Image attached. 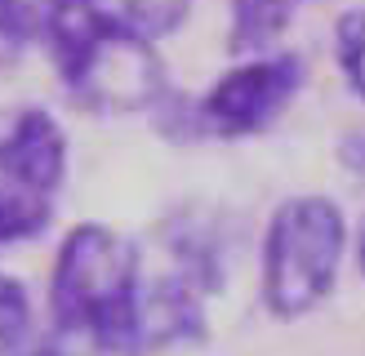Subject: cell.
Wrapping results in <instances>:
<instances>
[{"mask_svg": "<svg viewBox=\"0 0 365 356\" xmlns=\"http://www.w3.org/2000/svg\"><path fill=\"white\" fill-rule=\"evenodd\" d=\"M41 41L67 94L94 112H148L165 103V63L152 41L98 5L41 0Z\"/></svg>", "mask_w": 365, "mask_h": 356, "instance_id": "1", "label": "cell"}, {"mask_svg": "<svg viewBox=\"0 0 365 356\" xmlns=\"http://www.w3.org/2000/svg\"><path fill=\"white\" fill-rule=\"evenodd\" d=\"M143 276L134 245L107 223H76L63 236L49 272L53 325L94 334L107 352L138 347Z\"/></svg>", "mask_w": 365, "mask_h": 356, "instance_id": "2", "label": "cell"}, {"mask_svg": "<svg viewBox=\"0 0 365 356\" xmlns=\"http://www.w3.org/2000/svg\"><path fill=\"white\" fill-rule=\"evenodd\" d=\"M343 254H348V219L339 201L317 192L285 196L263 227L259 294L277 320L307 316L330 298Z\"/></svg>", "mask_w": 365, "mask_h": 356, "instance_id": "3", "label": "cell"}, {"mask_svg": "<svg viewBox=\"0 0 365 356\" xmlns=\"http://www.w3.org/2000/svg\"><path fill=\"white\" fill-rule=\"evenodd\" d=\"M307 85V63L289 49L250 53L227 67L192 107V134L210 138H254L277 125Z\"/></svg>", "mask_w": 365, "mask_h": 356, "instance_id": "4", "label": "cell"}, {"mask_svg": "<svg viewBox=\"0 0 365 356\" xmlns=\"http://www.w3.org/2000/svg\"><path fill=\"white\" fill-rule=\"evenodd\" d=\"M0 183L53 201L67 183V134L45 107H23L0 134Z\"/></svg>", "mask_w": 365, "mask_h": 356, "instance_id": "5", "label": "cell"}, {"mask_svg": "<svg viewBox=\"0 0 365 356\" xmlns=\"http://www.w3.org/2000/svg\"><path fill=\"white\" fill-rule=\"evenodd\" d=\"M307 0H227V49L236 58L272 53Z\"/></svg>", "mask_w": 365, "mask_h": 356, "instance_id": "6", "label": "cell"}, {"mask_svg": "<svg viewBox=\"0 0 365 356\" xmlns=\"http://www.w3.org/2000/svg\"><path fill=\"white\" fill-rule=\"evenodd\" d=\"M53 219V201L45 196H31L14 183H0V249L36 241Z\"/></svg>", "mask_w": 365, "mask_h": 356, "instance_id": "7", "label": "cell"}, {"mask_svg": "<svg viewBox=\"0 0 365 356\" xmlns=\"http://www.w3.org/2000/svg\"><path fill=\"white\" fill-rule=\"evenodd\" d=\"M192 5L196 0H120V18L143 36V41L160 45L192 18Z\"/></svg>", "mask_w": 365, "mask_h": 356, "instance_id": "8", "label": "cell"}, {"mask_svg": "<svg viewBox=\"0 0 365 356\" xmlns=\"http://www.w3.org/2000/svg\"><path fill=\"white\" fill-rule=\"evenodd\" d=\"M334 63L348 89L365 103V5H352L334 23Z\"/></svg>", "mask_w": 365, "mask_h": 356, "instance_id": "9", "label": "cell"}, {"mask_svg": "<svg viewBox=\"0 0 365 356\" xmlns=\"http://www.w3.org/2000/svg\"><path fill=\"white\" fill-rule=\"evenodd\" d=\"M31 334V298L23 281L0 272V356H18Z\"/></svg>", "mask_w": 365, "mask_h": 356, "instance_id": "10", "label": "cell"}, {"mask_svg": "<svg viewBox=\"0 0 365 356\" xmlns=\"http://www.w3.org/2000/svg\"><path fill=\"white\" fill-rule=\"evenodd\" d=\"M41 36V5L36 0H0V63L18 58Z\"/></svg>", "mask_w": 365, "mask_h": 356, "instance_id": "11", "label": "cell"}, {"mask_svg": "<svg viewBox=\"0 0 365 356\" xmlns=\"http://www.w3.org/2000/svg\"><path fill=\"white\" fill-rule=\"evenodd\" d=\"M23 356H112L94 334H85V330H67V325H53L41 343H36L31 352Z\"/></svg>", "mask_w": 365, "mask_h": 356, "instance_id": "12", "label": "cell"}, {"mask_svg": "<svg viewBox=\"0 0 365 356\" xmlns=\"http://www.w3.org/2000/svg\"><path fill=\"white\" fill-rule=\"evenodd\" d=\"M343 160H348V165L365 178V134H352L348 142H343Z\"/></svg>", "mask_w": 365, "mask_h": 356, "instance_id": "13", "label": "cell"}, {"mask_svg": "<svg viewBox=\"0 0 365 356\" xmlns=\"http://www.w3.org/2000/svg\"><path fill=\"white\" fill-rule=\"evenodd\" d=\"M356 263H361V272H365V219L356 227Z\"/></svg>", "mask_w": 365, "mask_h": 356, "instance_id": "14", "label": "cell"}, {"mask_svg": "<svg viewBox=\"0 0 365 356\" xmlns=\"http://www.w3.org/2000/svg\"><path fill=\"white\" fill-rule=\"evenodd\" d=\"M63 5H103V0H63Z\"/></svg>", "mask_w": 365, "mask_h": 356, "instance_id": "15", "label": "cell"}]
</instances>
